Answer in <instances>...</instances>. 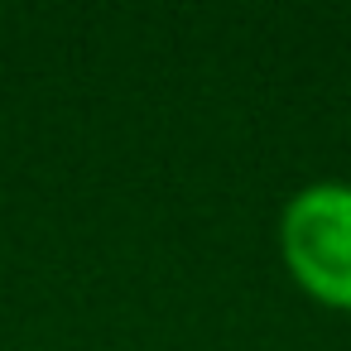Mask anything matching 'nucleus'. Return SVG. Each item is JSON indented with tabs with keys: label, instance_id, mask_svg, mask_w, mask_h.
<instances>
[{
	"label": "nucleus",
	"instance_id": "obj_1",
	"mask_svg": "<svg viewBox=\"0 0 351 351\" xmlns=\"http://www.w3.org/2000/svg\"><path fill=\"white\" fill-rule=\"evenodd\" d=\"M284 260L322 303L351 308V188L313 183L284 212Z\"/></svg>",
	"mask_w": 351,
	"mask_h": 351
}]
</instances>
